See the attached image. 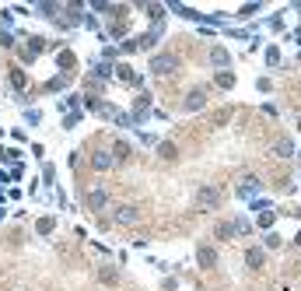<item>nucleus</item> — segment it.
Wrapping results in <instances>:
<instances>
[{"instance_id": "f257e3e1", "label": "nucleus", "mask_w": 301, "mask_h": 291, "mask_svg": "<svg viewBox=\"0 0 301 291\" xmlns=\"http://www.w3.org/2000/svg\"><path fill=\"white\" fill-rule=\"evenodd\" d=\"M175 67H179V56H175V53H158V56H150V74H158V77H168Z\"/></svg>"}, {"instance_id": "f03ea898", "label": "nucleus", "mask_w": 301, "mask_h": 291, "mask_svg": "<svg viewBox=\"0 0 301 291\" xmlns=\"http://www.w3.org/2000/svg\"><path fill=\"white\" fill-rule=\"evenodd\" d=\"M221 190H217V186H200V190H196V207H200V211H214V207H221Z\"/></svg>"}, {"instance_id": "7ed1b4c3", "label": "nucleus", "mask_w": 301, "mask_h": 291, "mask_svg": "<svg viewBox=\"0 0 301 291\" xmlns=\"http://www.w3.org/2000/svg\"><path fill=\"white\" fill-rule=\"evenodd\" d=\"M158 35H161V28H154V32H144V35H137L133 42H123L119 49H123V53H137V49H150V46L158 42Z\"/></svg>"}, {"instance_id": "20e7f679", "label": "nucleus", "mask_w": 301, "mask_h": 291, "mask_svg": "<svg viewBox=\"0 0 301 291\" xmlns=\"http://www.w3.org/2000/svg\"><path fill=\"white\" fill-rule=\"evenodd\" d=\"M238 231H245V221H217V239H224V242L238 239Z\"/></svg>"}, {"instance_id": "39448f33", "label": "nucleus", "mask_w": 301, "mask_h": 291, "mask_svg": "<svg viewBox=\"0 0 301 291\" xmlns=\"http://www.w3.org/2000/svg\"><path fill=\"white\" fill-rule=\"evenodd\" d=\"M203 105H207V88H193L189 98L182 102V109H186V112H196V109H203Z\"/></svg>"}, {"instance_id": "423d86ee", "label": "nucleus", "mask_w": 301, "mask_h": 291, "mask_svg": "<svg viewBox=\"0 0 301 291\" xmlns=\"http://www.w3.org/2000/svg\"><path fill=\"white\" fill-rule=\"evenodd\" d=\"M147 112H150V95H137V102H133V127L144 123Z\"/></svg>"}, {"instance_id": "0eeeda50", "label": "nucleus", "mask_w": 301, "mask_h": 291, "mask_svg": "<svg viewBox=\"0 0 301 291\" xmlns=\"http://www.w3.org/2000/svg\"><path fill=\"white\" fill-rule=\"evenodd\" d=\"M263 263H266V253H263V246H252V249L245 253V267H249V270H259Z\"/></svg>"}, {"instance_id": "6e6552de", "label": "nucleus", "mask_w": 301, "mask_h": 291, "mask_svg": "<svg viewBox=\"0 0 301 291\" xmlns=\"http://www.w3.org/2000/svg\"><path fill=\"white\" fill-rule=\"evenodd\" d=\"M105 203H109V193H105V190H91V193H88V211H91V214H98Z\"/></svg>"}, {"instance_id": "1a4fd4ad", "label": "nucleus", "mask_w": 301, "mask_h": 291, "mask_svg": "<svg viewBox=\"0 0 301 291\" xmlns=\"http://www.w3.org/2000/svg\"><path fill=\"white\" fill-rule=\"evenodd\" d=\"M196 259H200V267H203V270H210V267H217V249L200 246V249H196Z\"/></svg>"}, {"instance_id": "9d476101", "label": "nucleus", "mask_w": 301, "mask_h": 291, "mask_svg": "<svg viewBox=\"0 0 301 291\" xmlns=\"http://www.w3.org/2000/svg\"><path fill=\"white\" fill-rule=\"evenodd\" d=\"M112 218H116L119 225H133V221L140 218V211H137V207H116V214H112Z\"/></svg>"}, {"instance_id": "9b49d317", "label": "nucleus", "mask_w": 301, "mask_h": 291, "mask_svg": "<svg viewBox=\"0 0 301 291\" xmlns=\"http://www.w3.org/2000/svg\"><path fill=\"white\" fill-rule=\"evenodd\" d=\"M259 186H263V179H256V176H245V183H242L235 193H238V196H252V193H259Z\"/></svg>"}, {"instance_id": "f8f14e48", "label": "nucleus", "mask_w": 301, "mask_h": 291, "mask_svg": "<svg viewBox=\"0 0 301 291\" xmlns=\"http://www.w3.org/2000/svg\"><path fill=\"white\" fill-rule=\"evenodd\" d=\"M11 84L21 92V98H28V95H25V92H28V77H25V70H21V67H14V70H11Z\"/></svg>"}, {"instance_id": "ddd939ff", "label": "nucleus", "mask_w": 301, "mask_h": 291, "mask_svg": "<svg viewBox=\"0 0 301 291\" xmlns=\"http://www.w3.org/2000/svg\"><path fill=\"white\" fill-rule=\"evenodd\" d=\"M74 64H77V56H74L70 49H60V56H56V67H60V74H70V70H74Z\"/></svg>"}, {"instance_id": "4468645a", "label": "nucleus", "mask_w": 301, "mask_h": 291, "mask_svg": "<svg viewBox=\"0 0 301 291\" xmlns=\"http://www.w3.org/2000/svg\"><path fill=\"white\" fill-rule=\"evenodd\" d=\"M273 155H277V158H291V155H294V140L280 137V140L273 144Z\"/></svg>"}, {"instance_id": "2eb2a0df", "label": "nucleus", "mask_w": 301, "mask_h": 291, "mask_svg": "<svg viewBox=\"0 0 301 291\" xmlns=\"http://www.w3.org/2000/svg\"><path fill=\"white\" fill-rule=\"evenodd\" d=\"M214 84H217V88H224V92H231V88H235V74H231V70H217Z\"/></svg>"}, {"instance_id": "dca6fc26", "label": "nucleus", "mask_w": 301, "mask_h": 291, "mask_svg": "<svg viewBox=\"0 0 301 291\" xmlns=\"http://www.w3.org/2000/svg\"><path fill=\"white\" fill-rule=\"evenodd\" d=\"M98 281L102 284H119V270L116 267H98Z\"/></svg>"}, {"instance_id": "f3484780", "label": "nucleus", "mask_w": 301, "mask_h": 291, "mask_svg": "<svg viewBox=\"0 0 301 291\" xmlns=\"http://www.w3.org/2000/svg\"><path fill=\"white\" fill-rule=\"evenodd\" d=\"M116 77H119V81H126V84H140V74H133V70H130L126 64L116 67Z\"/></svg>"}, {"instance_id": "a211bd4d", "label": "nucleus", "mask_w": 301, "mask_h": 291, "mask_svg": "<svg viewBox=\"0 0 301 291\" xmlns=\"http://www.w3.org/2000/svg\"><path fill=\"white\" fill-rule=\"evenodd\" d=\"M158 155H161L165 162H172V158H179V148H175L172 140H161V144H158Z\"/></svg>"}, {"instance_id": "6ab92c4d", "label": "nucleus", "mask_w": 301, "mask_h": 291, "mask_svg": "<svg viewBox=\"0 0 301 291\" xmlns=\"http://www.w3.org/2000/svg\"><path fill=\"white\" fill-rule=\"evenodd\" d=\"M210 64H214V67H228V64H231V56H228V49H221V46H214V49H210Z\"/></svg>"}, {"instance_id": "aec40b11", "label": "nucleus", "mask_w": 301, "mask_h": 291, "mask_svg": "<svg viewBox=\"0 0 301 291\" xmlns=\"http://www.w3.org/2000/svg\"><path fill=\"white\" fill-rule=\"evenodd\" d=\"M130 151H133V148H130L126 140H119V144H112V162H126V158H130Z\"/></svg>"}, {"instance_id": "412c9836", "label": "nucleus", "mask_w": 301, "mask_h": 291, "mask_svg": "<svg viewBox=\"0 0 301 291\" xmlns=\"http://www.w3.org/2000/svg\"><path fill=\"white\" fill-rule=\"evenodd\" d=\"M91 165H95V168H109V165H112V155H105V151H95V155H91Z\"/></svg>"}, {"instance_id": "4be33fe9", "label": "nucleus", "mask_w": 301, "mask_h": 291, "mask_svg": "<svg viewBox=\"0 0 301 291\" xmlns=\"http://www.w3.org/2000/svg\"><path fill=\"white\" fill-rule=\"evenodd\" d=\"M53 228H56V218H39V221H35V231H39V235H49Z\"/></svg>"}, {"instance_id": "5701e85b", "label": "nucleus", "mask_w": 301, "mask_h": 291, "mask_svg": "<svg viewBox=\"0 0 301 291\" xmlns=\"http://www.w3.org/2000/svg\"><path fill=\"white\" fill-rule=\"evenodd\" d=\"M165 11H168L165 4H147V18H150V21H161V18H165Z\"/></svg>"}, {"instance_id": "b1692460", "label": "nucleus", "mask_w": 301, "mask_h": 291, "mask_svg": "<svg viewBox=\"0 0 301 291\" xmlns=\"http://www.w3.org/2000/svg\"><path fill=\"white\" fill-rule=\"evenodd\" d=\"M42 49H46V39H42V35H32V42H28V56L42 53Z\"/></svg>"}, {"instance_id": "393cba45", "label": "nucleus", "mask_w": 301, "mask_h": 291, "mask_svg": "<svg viewBox=\"0 0 301 291\" xmlns=\"http://www.w3.org/2000/svg\"><path fill=\"white\" fill-rule=\"evenodd\" d=\"M95 67V77H109V74H112V64H109V60H98V64H91Z\"/></svg>"}, {"instance_id": "a878e982", "label": "nucleus", "mask_w": 301, "mask_h": 291, "mask_svg": "<svg viewBox=\"0 0 301 291\" xmlns=\"http://www.w3.org/2000/svg\"><path fill=\"white\" fill-rule=\"evenodd\" d=\"M95 112L98 116H105V120H116L119 112H116V105H95Z\"/></svg>"}, {"instance_id": "bb28decb", "label": "nucleus", "mask_w": 301, "mask_h": 291, "mask_svg": "<svg viewBox=\"0 0 301 291\" xmlns=\"http://www.w3.org/2000/svg\"><path fill=\"white\" fill-rule=\"evenodd\" d=\"M277 221V211H259V228H270Z\"/></svg>"}, {"instance_id": "cd10ccee", "label": "nucleus", "mask_w": 301, "mask_h": 291, "mask_svg": "<svg viewBox=\"0 0 301 291\" xmlns=\"http://www.w3.org/2000/svg\"><path fill=\"white\" fill-rule=\"evenodd\" d=\"M77 123H81V112H63V127L67 130H74Z\"/></svg>"}, {"instance_id": "c85d7f7f", "label": "nucleus", "mask_w": 301, "mask_h": 291, "mask_svg": "<svg viewBox=\"0 0 301 291\" xmlns=\"http://www.w3.org/2000/svg\"><path fill=\"white\" fill-rule=\"evenodd\" d=\"M266 64H270V67L280 64V49H277V46H266Z\"/></svg>"}, {"instance_id": "c756f323", "label": "nucleus", "mask_w": 301, "mask_h": 291, "mask_svg": "<svg viewBox=\"0 0 301 291\" xmlns=\"http://www.w3.org/2000/svg\"><path fill=\"white\" fill-rule=\"evenodd\" d=\"M67 77H70V74H60V77H53V81L46 84V92H56V88H63V84H67Z\"/></svg>"}, {"instance_id": "7c9ffc66", "label": "nucleus", "mask_w": 301, "mask_h": 291, "mask_svg": "<svg viewBox=\"0 0 301 291\" xmlns=\"http://www.w3.org/2000/svg\"><path fill=\"white\" fill-rule=\"evenodd\" d=\"M0 46H14V32H11V28L0 32Z\"/></svg>"}, {"instance_id": "2f4dec72", "label": "nucleus", "mask_w": 301, "mask_h": 291, "mask_svg": "<svg viewBox=\"0 0 301 291\" xmlns=\"http://www.w3.org/2000/svg\"><path fill=\"white\" fill-rule=\"evenodd\" d=\"M39 14H46V18H53V14H56V4H39Z\"/></svg>"}, {"instance_id": "473e14b6", "label": "nucleus", "mask_w": 301, "mask_h": 291, "mask_svg": "<svg viewBox=\"0 0 301 291\" xmlns=\"http://www.w3.org/2000/svg\"><path fill=\"white\" fill-rule=\"evenodd\" d=\"M256 11H259V4H245V7H242L238 14H242V18H252V14H256Z\"/></svg>"}, {"instance_id": "72a5a7b5", "label": "nucleus", "mask_w": 301, "mask_h": 291, "mask_svg": "<svg viewBox=\"0 0 301 291\" xmlns=\"http://www.w3.org/2000/svg\"><path fill=\"white\" fill-rule=\"evenodd\" d=\"M91 7H95V11H105V14H109V11H116V7H112V4H105V0H98V4H91Z\"/></svg>"}, {"instance_id": "f704fd0d", "label": "nucleus", "mask_w": 301, "mask_h": 291, "mask_svg": "<svg viewBox=\"0 0 301 291\" xmlns=\"http://www.w3.org/2000/svg\"><path fill=\"white\" fill-rule=\"evenodd\" d=\"M25 120H28V123H42V112H35V109H32V112H25Z\"/></svg>"}, {"instance_id": "c9c22d12", "label": "nucleus", "mask_w": 301, "mask_h": 291, "mask_svg": "<svg viewBox=\"0 0 301 291\" xmlns=\"http://www.w3.org/2000/svg\"><path fill=\"white\" fill-rule=\"evenodd\" d=\"M294 246H301V231H298V235H294Z\"/></svg>"}, {"instance_id": "e433bc0d", "label": "nucleus", "mask_w": 301, "mask_h": 291, "mask_svg": "<svg viewBox=\"0 0 301 291\" xmlns=\"http://www.w3.org/2000/svg\"><path fill=\"white\" fill-rule=\"evenodd\" d=\"M0 158H11V155H7V151H4V148H0Z\"/></svg>"}, {"instance_id": "4c0bfd02", "label": "nucleus", "mask_w": 301, "mask_h": 291, "mask_svg": "<svg viewBox=\"0 0 301 291\" xmlns=\"http://www.w3.org/2000/svg\"><path fill=\"white\" fill-rule=\"evenodd\" d=\"M298 130H301V120H298Z\"/></svg>"}]
</instances>
